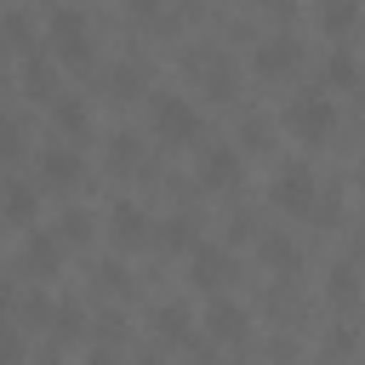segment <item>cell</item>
<instances>
[{
  "instance_id": "1",
  "label": "cell",
  "mask_w": 365,
  "mask_h": 365,
  "mask_svg": "<svg viewBox=\"0 0 365 365\" xmlns=\"http://www.w3.org/2000/svg\"><path fill=\"white\" fill-rule=\"evenodd\" d=\"M331 125H336V103H331L325 86L297 91V97L285 103V131H291V137H302V143H325Z\"/></svg>"
},
{
  "instance_id": "2",
  "label": "cell",
  "mask_w": 365,
  "mask_h": 365,
  "mask_svg": "<svg viewBox=\"0 0 365 365\" xmlns=\"http://www.w3.org/2000/svg\"><path fill=\"white\" fill-rule=\"evenodd\" d=\"M274 205L279 211H291V217H314L319 211V171L308 165V160H285L279 171H274Z\"/></svg>"
},
{
  "instance_id": "3",
  "label": "cell",
  "mask_w": 365,
  "mask_h": 365,
  "mask_svg": "<svg viewBox=\"0 0 365 365\" xmlns=\"http://www.w3.org/2000/svg\"><path fill=\"white\" fill-rule=\"evenodd\" d=\"M46 40L57 46L63 63H91V17L80 6H51L46 11Z\"/></svg>"
},
{
  "instance_id": "4",
  "label": "cell",
  "mask_w": 365,
  "mask_h": 365,
  "mask_svg": "<svg viewBox=\"0 0 365 365\" xmlns=\"http://www.w3.org/2000/svg\"><path fill=\"white\" fill-rule=\"evenodd\" d=\"M148 125H154V137H165V143H194V137H200V108H194L182 91H154V97H148Z\"/></svg>"
},
{
  "instance_id": "5",
  "label": "cell",
  "mask_w": 365,
  "mask_h": 365,
  "mask_svg": "<svg viewBox=\"0 0 365 365\" xmlns=\"http://www.w3.org/2000/svg\"><path fill=\"white\" fill-rule=\"evenodd\" d=\"M297 63H302L297 34H262V40H257V51H251V68H257V74H268V80H274V74H291Z\"/></svg>"
},
{
  "instance_id": "6",
  "label": "cell",
  "mask_w": 365,
  "mask_h": 365,
  "mask_svg": "<svg viewBox=\"0 0 365 365\" xmlns=\"http://www.w3.org/2000/svg\"><path fill=\"white\" fill-rule=\"evenodd\" d=\"M234 279V257L222 245H194V285L200 291H222Z\"/></svg>"
},
{
  "instance_id": "7",
  "label": "cell",
  "mask_w": 365,
  "mask_h": 365,
  "mask_svg": "<svg viewBox=\"0 0 365 365\" xmlns=\"http://www.w3.org/2000/svg\"><path fill=\"white\" fill-rule=\"evenodd\" d=\"M200 182H205V188H234V182H240V154H234L228 143H211V148L200 154Z\"/></svg>"
},
{
  "instance_id": "8",
  "label": "cell",
  "mask_w": 365,
  "mask_h": 365,
  "mask_svg": "<svg viewBox=\"0 0 365 365\" xmlns=\"http://www.w3.org/2000/svg\"><path fill=\"white\" fill-rule=\"evenodd\" d=\"M148 211L143 205H131V200H114V211H108V234H114V245H143L148 240Z\"/></svg>"
},
{
  "instance_id": "9",
  "label": "cell",
  "mask_w": 365,
  "mask_h": 365,
  "mask_svg": "<svg viewBox=\"0 0 365 365\" xmlns=\"http://www.w3.org/2000/svg\"><path fill=\"white\" fill-rule=\"evenodd\" d=\"M205 331H211L217 342H245V331H251V325H245V308H240V302L217 297V302L205 308Z\"/></svg>"
},
{
  "instance_id": "10",
  "label": "cell",
  "mask_w": 365,
  "mask_h": 365,
  "mask_svg": "<svg viewBox=\"0 0 365 365\" xmlns=\"http://www.w3.org/2000/svg\"><path fill=\"white\" fill-rule=\"evenodd\" d=\"M80 171H86V160L74 154V148H46L40 154V182H51V188H68V182H80Z\"/></svg>"
},
{
  "instance_id": "11",
  "label": "cell",
  "mask_w": 365,
  "mask_h": 365,
  "mask_svg": "<svg viewBox=\"0 0 365 365\" xmlns=\"http://www.w3.org/2000/svg\"><path fill=\"white\" fill-rule=\"evenodd\" d=\"M23 262L34 268V274H57V262H63V245H57V234H29V245H23Z\"/></svg>"
},
{
  "instance_id": "12",
  "label": "cell",
  "mask_w": 365,
  "mask_h": 365,
  "mask_svg": "<svg viewBox=\"0 0 365 365\" xmlns=\"http://www.w3.org/2000/svg\"><path fill=\"white\" fill-rule=\"evenodd\" d=\"M51 114H57V125H63L68 137H80V131L91 125V108H86V97H74V91H57V97H51Z\"/></svg>"
},
{
  "instance_id": "13",
  "label": "cell",
  "mask_w": 365,
  "mask_h": 365,
  "mask_svg": "<svg viewBox=\"0 0 365 365\" xmlns=\"http://www.w3.org/2000/svg\"><path fill=\"white\" fill-rule=\"evenodd\" d=\"M325 297H331L336 308H354V302H359V268H354V262H336L331 279H325Z\"/></svg>"
},
{
  "instance_id": "14",
  "label": "cell",
  "mask_w": 365,
  "mask_h": 365,
  "mask_svg": "<svg viewBox=\"0 0 365 365\" xmlns=\"http://www.w3.org/2000/svg\"><path fill=\"white\" fill-rule=\"evenodd\" d=\"M0 211H6L11 222H34V188H29V182H6V188H0Z\"/></svg>"
},
{
  "instance_id": "15",
  "label": "cell",
  "mask_w": 365,
  "mask_h": 365,
  "mask_svg": "<svg viewBox=\"0 0 365 365\" xmlns=\"http://www.w3.org/2000/svg\"><path fill=\"white\" fill-rule=\"evenodd\" d=\"M160 245H165V251H194V245H200V240H194V217H188V211L165 217V222H160Z\"/></svg>"
},
{
  "instance_id": "16",
  "label": "cell",
  "mask_w": 365,
  "mask_h": 365,
  "mask_svg": "<svg viewBox=\"0 0 365 365\" xmlns=\"http://www.w3.org/2000/svg\"><path fill=\"white\" fill-rule=\"evenodd\" d=\"M325 86H359V63H354L348 46H331V57H325Z\"/></svg>"
},
{
  "instance_id": "17",
  "label": "cell",
  "mask_w": 365,
  "mask_h": 365,
  "mask_svg": "<svg viewBox=\"0 0 365 365\" xmlns=\"http://www.w3.org/2000/svg\"><path fill=\"white\" fill-rule=\"evenodd\" d=\"M359 17H365V11H359L354 0H336V6H319V29H325V34H348V29L359 23Z\"/></svg>"
},
{
  "instance_id": "18",
  "label": "cell",
  "mask_w": 365,
  "mask_h": 365,
  "mask_svg": "<svg viewBox=\"0 0 365 365\" xmlns=\"http://www.w3.org/2000/svg\"><path fill=\"white\" fill-rule=\"evenodd\" d=\"M137 160H143V143H137V131H114V137H108V165H114V171H131Z\"/></svg>"
},
{
  "instance_id": "19",
  "label": "cell",
  "mask_w": 365,
  "mask_h": 365,
  "mask_svg": "<svg viewBox=\"0 0 365 365\" xmlns=\"http://www.w3.org/2000/svg\"><path fill=\"white\" fill-rule=\"evenodd\" d=\"M91 240V211H63V222H57V245H86Z\"/></svg>"
},
{
  "instance_id": "20",
  "label": "cell",
  "mask_w": 365,
  "mask_h": 365,
  "mask_svg": "<svg viewBox=\"0 0 365 365\" xmlns=\"http://www.w3.org/2000/svg\"><path fill=\"white\" fill-rule=\"evenodd\" d=\"M262 262H268V268H279V274H291L302 257H297V245H291L285 234H268V240H262Z\"/></svg>"
},
{
  "instance_id": "21",
  "label": "cell",
  "mask_w": 365,
  "mask_h": 365,
  "mask_svg": "<svg viewBox=\"0 0 365 365\" xmlns=\"http://www.w3.org/2000/svg\"><path fill=\"white\" fill-rule=\"evenodd\" d=\"M154 331H160L165 342H177V336H188V308H182V302H165V308L154 314Z\"/></svg>"
},
{
  "instance_id": "22",
  "label": "cell",
  "mask_w": 365,
  "mask_h": 365,
  "mask_svg": "<svg viewBox=\"0 0 365 365\" xmlns=\"http://www.w3.org/2000/svg\"><path fill=\"white\" fill-rule=\"evenodd\" d=\"M143 63H120V68H108V86H114V97H131V91H143Z\"/></svg>"
},
{
  "instance_id": "23",
  "label": "cell",
  "mask_w": 365,
  "mask_h": 365,
  "mask_svg": "<svg viewBox=\"0 0 365 365\" xmlns=\"http://www.w3.org/2000/svg\"><path fill=\"white\" fill-rule=\"evenodd\" d=\"M29 86H34V97H57V86H51V63H46L40 51H29Z\"/></svg>"
},
{
  "instance_id": "24",
  "label": "cell",
  "mask_w": 365,
  "mask_h": 365,
  "mask_svg": "<svg viewBox=\"0 0 365 365\" xmlns=\"http://www.w3.org/2000/svg\"><path fill=\"white\" fill-rule=\"evenodd\" d=\"M23 154V125L17 114H0V160H17Z\"/></svg>"
},
{
  "instance_id": "25",
  "label": "cell",
  "mask_w": 365,
  "mask_h": 365,
  "mask_svg": "<svg viewBox=\"0 0 365 365\" xmlns=\"http://www.w3.org/2000/svg\"><path fill=\"white\" fill-rule=\"evenodd\" d=\"M0 40L29 46V17H23V11H0Z\"/></svg>"
},
{
  "instance_id": "26",
  "label": "cell",
  "mask_w": 365,
  "mask_h": 365,
  "mask_svg": "<svg viewBox=\"0 0 365 365\" xmlns=\"http://www.w3.org/2000/svg\"><path fill=\"white\" fill-rule=\"evenodd\" d=\"M57 331L74 336V331H80V308H57Z\"/></svg>"
},
{
  "instance_id": "27",
  "label": "cell",
  "mask_w": 365,
  "mask_h": 365,
  "mask_svg": "<svg viewBox=\"0 0 365 365\" xmlns=\"http://www.w3.org/2000/svg\"><path fill=\"white\" fill-rule=\"evenodd\" d=\"M245 143H251V148H262V143H268V125H262V120H251V125H245Z\"/></svg>"
},
{
  "instance_id": "28",
  "label": "cell",
  "mask_w": 365,
  "mask_h": 365,
  "mask_svg": "<svg viewBox=\"0 0 365 365\" xmlns=\"http://www.w3.org/2000/svg\"><path fill=\"white\" fill-rule=\"evenodd\" d=\"M103 285H108V291H125V274H120V262H108V268H103Z\"/></svg>"
},
{
  "instance_id": "29",
  "label": "cell",
  "mask_w": 365,
  "mask_h": 365,
  "mask_svg": "<svg viewBox=\"0 0 365 365\" xmlns=\"http://www.w3.org/2000/svg\"><path fill=\"white\" fill-rule=\"evenodd\" d=\"M0 365H17V336H11V331L0 336Z\"/></svg>"
},
{
  "instance_id": "30",
  "label": "cell",
  "mask_w": 365,
  "mask_h": 365,
  "mask_svg": "<svg viewBox=\"0 0 365 365\" xmlns=\"http://www.w3.org/2000/svg\"><path fill=\"white\" fill-rule=\"evenodd\" d=\"M354 257H365V234H359V240H354Z\"/></svg>"
},
{
  "instance_id": "31",
  "label": "cell",
  "mask_w": 365,
  "mask_h": 365,
  "mask_svg": "<svg viewBox=\"0 0 365 365\" xmlns=\"http://www.w3.org/2000/svg\"><path fill=\"white\" fill-rule=\"evenodd\" d=\"M0 80H6V57H0Z\"/></svg>"
},
{
  "instance_id": "32",
  "label": "cell",
  "mask_w": 365,
  "mask_h": 365,
  "mask_svg": "<svg viewBox=\"0 0 365 365\" xmlns=\"http://www.w3.org/2000/svg\"><path fill=\"white\" fill-rule=\"evenodd\" d=\"M137 365H160V359H137Z\"/></svg>"
},
{
  "instance_id": "33",
  "label": "cell",
  "mask_w": 365,
  "mask_h": 365,
  "mask_svg": "<svg viewBox=\"0 0 365 365\" xmlns=\"http://www.w3.org/2000/svg\"><path fill=\"white\" fill-rule=\"evenodd\" d=\"M91 365H108V359H91Z\"/></svg>"
}]
</instances>
